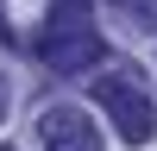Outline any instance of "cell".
<instances>
[{"label": "cell", "mask_w": 157, "mask_h": 151, "mask_svg": "<svg viewBox=\"0 0 157 151\" xmlns=\"http://www.w3.org/2000/svg\"><path fill=\"white\" fill-rule=\"evenodd\" d=\"M0 113H6V76H0Z\"/></svg>", "instance_id": "6"}, {"label": "cell", "mask_w": 157, "mask_h": 151, "mask_svg": "<svg viewBox=\"0 0 157 151\" xmlns=\"http://www.w3.org/2000/svg\"><path fill=\"white\" fill-rule=\"evenodd\" d=\"M0 44H13V32H6V13H0Z\"/></svg>", "instance_id": "5"}, {"label": "cell", "mask_w": 157, "mask_h": 151, "mask_svg": "<svg viewBox=\"0 0 157 151\" xmlns=\"http://www.w3.org/2000/svg\"><path fill=\"white\" fill-rule=\"evenodd\" d=\"M38 151H101V126L82 107H50L38 126Z\"/></svg>", "instance_id": "3"}, {"label": "cell", "mask_w": 157, "mask_h": 151, "mask_svg": "<svg viewBox=\"0 0 157 151\" xmlns=\"http://www.w3.org/2000/svg\"><path fill=\"white\" fill-rule=\"evenodd\" d=\"M38 57H44V69L57 76H75V69H94L101 57H107V38L88 25V32H44L38 38Z\"/></svg>", "instance_id": "2"}, {"label": "cell", "mask_w": 157, "mask_h": 151, "mask_svg": "<svg viewBox=\"0 0 157 151\" xmlns=\"http://www.w3.org/2000/svg\"><path fill=\"white\" fill-rule=\"evenodd\" d=\"M88 0H50V19H44V32H88Z\"/></svg>", "instance_id": "4"}, {"label": "cell", "mask_w": 157, "mask_h": 151, "mask_svg": "<svg viewBox=\"0 0 157 151\" xmlns=\"http://www.w3.org/2000/svg\"><path fill=\"white\" fill-rule=\"evenodd\" d=\"M94 107L107 113L113 126H120V138H126V145H145V138L157 132V107H151V88H145V76H138L132 63H120V69L94 76Z\"/></svg>", "instance_id": "1"}, {"label": "cell", "mask_w": 157, "mask_h": 151, "mask_svg": "<svg viewBox=\"0 0 157 151\" xmlns=\"http://www.w3.org/2000/svg\"><path fill=\"white\" fill-rule=\"evenodd\" d=\"M0 151H6V145H0Z\"/></svg>", "instance_id": "8"}, {"label": "cell", "mask_w": 157, "mask_h": 151, "mask_svg": "<svg viewBox=\"0 0 157 151\" xmlns=\"http://www.w3.org/2000/svg\"><path fill=\"white\" fill-rule=\"evenodd\" d=\"M120 6H132V0H120Z\"/></svg>", "instance_id": "7"}]
</instances>
